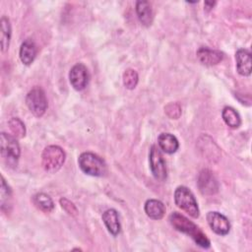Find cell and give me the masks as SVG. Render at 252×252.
Returning <instances> with one entry per match:
<instances>
[{
	"instance_id": "17",
	"label": "cell",
	"mask_w": 252,
	"mask_h": 252,
	"mask_svg": "<svg viewBox=\"0 0 252 252\" xmlns=\"http://www.w3.org/2000/svg\"><path fill=\"white\" fill-rule=\"evenodd\" d=\"M136 13L139 21L145 27H150L153 23V10L150 2L148 1H137Z\"/></svg>"
},
{
	"instance_id": "19",
	"label": "cell",
	"mask_w": 252,
	"mask_h": 252,
	"mask_svg": "<svg viewBox=\"0 0 252 252\" xmlns=\"http://www.w3.org/2000/svg\"><path fill=\"white\" fill-rule=\"evenodd\" d=\"M1 23V49L3 52H5L9 48L10 39H11V24L7 17L3 16L0 20Z\"/></svg>"
},
{
	"instance_id": "2",
	"label": "cell",
	"mask_w": 252,
	"mask_h": 252,
	"mask_svg": "<svg viewBox=\"0 0 252 252\" xmlns=\"http://www.w3.org/2000/svg\"><path fill=\"white\" fill-rule=\"evenodd\" d=\"M175 205L187 213L190 217L197 219L200 216V210L194 194L186 186H178L174 191Z\"/></svg>"
},
{
	"instance_id": "5",
	"label": "cell",
	"mask_w": 252,
	"mask_h": 252,
	"mask_svg": "<svg viewBox=\"0 0 252 252\" xmlns=\"http://www.w3.org/2000/svg\"><path fill=\"white\" fill-rule=\"evenodd\" d=\"M26 104L36 117H41L47 109V98L44 91L39 87L32 88L26 96Z\"/></svg>"
},
{
	"instance_id": "3",
	"label": "cell",
	"mask_w": 252,
	"mask_h": 252,
	"mask_svg": "<svg viewBox=\"0 0 252 252\" xmlns=\"http://www.w3.org/2000/svg\"><path fill=\"white\" fill-rule=\"evenodd\" d=\"M78 164L84 173L91 176H103L106 172L104 160L91 152L82 153L78 158Z\"/></svg>"
},
{
	"instance_id": "10",
	"label": "cell",
	"mask_w": 252,
	"mask_h": 252,
	"mask_svg": "<svg viewBox=\"0 0 252 252\" xmlns=\"http://www.w3.org/2000/svg\"><path fill=\"white\" fill-rule=\"evenodd\" d=\"M69 81L71 86L76 91L84 90L87 87L89 81L87 67L82 63H77L74 65L69 72Z\"/></svg>"
},
{
	"instance_id": "7",
	"label": "cell",
	"mask_w": 252,
	"mask_h": 252,
	"mask_svg": "<svg viewBox=\"0 0 252 252\" xmlns=\"http://www.w3.org/2000/svg\"><path fill=\"white\" fill-rule=\"evenodd\" d=\"M149 162L153 176L158 181H164L167 175L166 165L159 148L156 145H153L151 147L149 154Z\"/></svg>"
},
{
	"instance_id": "23",
	"label": "cell",
	"mask_w": 252,
	"mask_h": 252,
	"mask_svg": "<svg viewBox=\"0 0 252 252\" xmlns=\"http://www.w3.org/2000/svg\"><path fill=\"white\" fill-rule=\"evenodd\" d=\"M12 196V190L10 186L7 184L5 178L1 177V209L4 210L5 206L10 205L9 201Z\"/></svg>"
},
{
	"instance_id": "24",
	"label": "cell",
	"mask_w": 252,
	"mask_h": 252,
	"mask_svg": "<svg viewBox=\"0 0 252 252\" xmlns=\"http://www.w3.org/2000/svg\"><path fill=\"white\" fill-rule=\"evenodd\" d=\"M166 115L171 119H178L181 115V107L177 102H170L164 107Z\"/></svg>"
},
{
	"instance_id": "15",
	"label": "cell",
	"mask_w": 252,
	"mask_h": 252,
	"mask_svg": "<svg viewBox=\"0 0 252 252\" xmlns=\"http://www.w3.org/2000/svg\"><path fill=\"white\" fill-rule=\"evenodd\" d=\"M36 53H37L36 45L32 39L28 38L21 44L19 56L23 64L31 65L33 62L36 56Z\"/></svg>"
},
{
	"instance_id": "13",
	"label": "cell",
	"mask_w": 252,
	"mask_h": 252,
	"mask_svg": "<svg viewBox=\"0 0 252 252\" xmlns=\"http://www.w3.org/2000/svg\"><path fill=\"white\" fill-rule=\"evenodd\" d=\"M102 221L105 224L107 230L113 235L116 236L120 233L121 224L119 221V216L116 210L108 209L102 214Z\"/></svg>"
},
{
	"instance_id": "1",
	"label": "cell",
	"mask_w": 252,
	"mask_h": 252,
	"mask_svg": "<svg viewBox=\"0 0 252 252\" xmlns=\"http://www.w3.org/2000/svg\"><path fill=\"white\" fill-rule=\"evenodd\" d=\"M169 221L176 230L189 235L200 247L207 249L211 246V241L207 235L200 229L197 224H195L185 216L177 212H173L169 216Z\"/></svg>"
},
{
	"instance_id": "14",
	"label": "cell",
	"mask_w": 252,
	"mask_h": 252,
	"mask_svg": "<svg viewBox=\"0 0 252 252\" xmlns=\"http://www.w3.org/2000/svg\"><path fill=\"white\" fill-rule=\"evenodd\" d=\"M144 210L146 215L152 220H161L165 215V206L163 203L157 199H149L146 201Z\"/></svg>"
},
{
	"instance_id": "12",
	"label": "cell",
	"mask_w": 252,
	"mask_h": 252,
	"mask_svg": "<svg viewBox=\"0 0 252 252\" xmlns=\"http://www.w3.org/2000/svg\"><path fill=\"white\" fill-rule=\"evenodd\" d=\"M236 70L241 76H250L251 74V53L248 49L240 48L235 53Z\"/></svg>"
},
{
	"instance_id": "11",
	"label": "cell",
	"mask_w": 252,
	"mask_h": 252,
	"mask_svg": "<svg viewBox=\"0 0 252 252\" xmlns=\"http://www.w3.org/2000/svg\"><path fill=\"white\" fill-rule=\"evenodd\" d=\"M198 60L206 66H214L219 64L223 59V53L220 50L211 49L209 47H200L197 52Z\"/></svg>"
},
{
	"instance_id": "16",
	"label": "cell",
	"mask_w": 252,
	"mask_h": 252,
	"mask_svg": "<svg viewBox=\"0 0 252 252\" xmlns=\"http://www.w3.org/2000/svg\"><path fill=\"white\" fill-rule=\"evenodd\" d=\"M158 148L165 154H173L179 148L177 138L170 133H161L158 138Z\"/></svg>"
},
{
	"instance_id": "25",
	"label": "cell",
	"mask_w": 252,
	"mask_h": 252,
	"mask_svg": "<svg viewBox=\"0 0 252 252\" xmlns=\"http://www.w3.org/2000/svg\"><path fill=\"white\" fill-rule=\"evenodd\" d=\"M60 202V205L62 207V209L68 213L69 215H72V216H76L77 215V208L76 206L71 202L69 201L67 198H61L59 200Z\"/></svg>"
},
{
	"instance_id": "4",
	"label": "cell",
	"mask_w": 252,
	"mask_h": 252,
	"mask_svg": "<svg viewBox=\"0 0 252 252\" xmlns=\"http://www.w3.org/2000/svg\"><path fill=\"white\" fill-rule=\"evenodd\" d=\"M66 154L64 150L56 145H50L44 148L41 155V163L45 171L54 173L58 171L65 162Z\"/></svg>"
},
{
	"instance_id": "22",
	"label": "cell",
	"mask_w": 252,
	"mask_h": 252,
	"mask_svg": "<svg viewBox=\"0 0 252 252\" xmlns=\"http://www.w3.org/2000/svg\"><path fill=\"white\" fill-rule=\"evenodd\" d=\"M122 78H123V84L125 88L128 90L135 89L139 81L138 73L134 69H130V68L124 71Z\"/></svg>"
},
{
	"instance_id": "20",
	"label": "cell",
	"mask_w": 252,
	"mask_h": 252,
	"mask_svg": "<svg viewBox=\"0 0 252 252\" xmlns=\"http://www.w3.org/2000/svg\"><path fill=\"white\" fill-rule=\"evenodd\" d=\"M34 205L45 213H49L54 209V203L51 197L45 193H37L33 196Z\"/></svg>"
},
{
	"instance_id": "18",
	"label": "cell",
	"mask_w": 252,
	"mask_h": 252,
	"mask_svg": "<svg viewBox=\"0 0 252 252\" xmlns=\"http://www.w3.org/2000/svg\"><path fill=\"white\" fill-rule=\"evenodd\" d=\"M221 117L224 123L230 128L236 129L241 125V117L239 113L231 106H225L222 109Z\"/></svg>"
},
{
	"instance_id": "26",
	"label": "cell",
	"mask_w": 252,
	"mask_h": 252,
	"mask_svg": "<svg viewBox=\"0 0 252 252\" xmlns=\"http://www.w3.org/2000/svg\"><path fill=\"white\" fill-rule=\"evenodd\" d=\"M216 5V2H213V1H206L205 2V8H206V10H211L214 6Z\"/></svg>"
},
{
	"instance_id": "21",
	"label": "cell",
	"mask_w": 252,
	"mask_h": 252,
	"mask_svg": "<svg viewBox=\"0 0 252 252\" xmlns=\"http://www.w3.org/2000/svg\"><path fill=\"white\" fill-rule=\"evenodd\" d=\"M8 126L13 136L16 138H24L26 135V126L24 122L18 117H12L8 121Z\"/></svg>"
},
{
	"instance_id": "6",
	"label": "cell",
	"mask_w": 252,
	"mask_h": 252,
	"mask_svg": "<svg viewBox=\"0 0 252 252\" xmlns=\"http://www.w3.org/2000/svg\"><path fill=\"white\" fill-rule=\"evenodd\" d=\"M0 144L2 158L7 160L9 164L17 163L21 155V149L16 137L2 132L0 135Z\"/></svg>"
},
{
	"instance_id": "8",
	"label": "cell",
	"mask_w": 252,
	"mask_h": 252,
	"mask_svg": "<svg viewBox=\"0 0 252 252\" xmlns=\"http://www.w3.org/2000/svg\"><path fill=\"white\" fill-rule=\"evenodd\" d=\"M198 188L204 195H214L219 191V182L214 173L209 169H203L200 171L197 180Z\"/></svg>"
},
{
	"instance_id": "9",
	"label": "cell",
	"mask_w": 252,
	"mask_h": 252,
	"mask_svg": "<svg viewBox=\"0 0 252 252\" xmlns=\"http://www.w3.org/2000/svg\"><path fill=\"white\" fill-rule=\"evenodd\" d=\"M207 221L211 229L219 235H226L230 230L228 219L220 212L212 211L207 214Z\"/></svg>"
}]
</instances>
